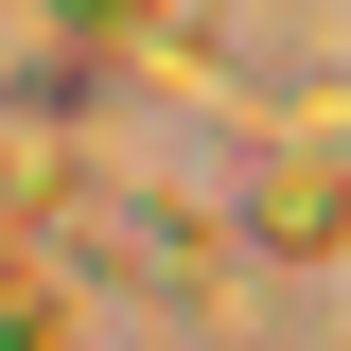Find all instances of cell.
<instances>
[{"instance_id":"6da1fadb","label":"cell","mask_w":351,"mask_h":351,"mask_svg":"<svg viewBox=\"0 0 351 351\" xmlns=\"http://www.w3.org/2000/svg\"><path fill=\"white\" fill-rule=\"evenodd\" d=\"M334 228H351V158H334V123H316L299 158L263 176V246H299V263H334Z\"/></svg>"},{"instance_id":"7a4b0ae2","label":"cell","mask_w":351,"mask_h":351,"mask_svg":"<svg viewBox=\"0 0 351 351\" xmlns=\"http://www.w3.org/2000/svg\"><path fill=\"white\" fill-rule=\"evenodd\" d=\"M53 36H106V53H176V71H193V18H176V0H88V18H53Z\"/></svg>"},{"instance_id":"3957f363","label":"cell","mask_w":351,"mask_h":351,"mask_svg":"<svg viewBox=\"0 0 351 351\" xmlns=\"http://www.w3.org/2000/svg\"><path fill=\"white\" fill-rule=\"evenodd\" d=\"M0 351H53V281H36L18 246H0Z\"/></svg>"}]
</instances>
